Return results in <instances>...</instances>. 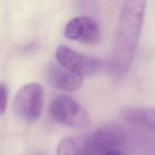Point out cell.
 <instances>
[{"instance_id": "cell-1", "label": "cell", "mask_w": 155, "mask_h": 155, "mask_svg": "<svg viewBox=\"0 0 155 155\" xmlns=\"http://www.w3.org/2000/svg\"><path fill=\"white\" fill-rule=\"evenodd\" d=\"M49 114L56 123L67 127L83 129L90 124L85 109L68 95H60L53 98L49 106Z\"/></svg>"}, {"instance_id": "cell-7", "label": "cell", "mask_w": 155, "mask_h": 155, "mask_svg": "<svg viewBox=\"0 0 155 155\" xmlns=\"http://www.w3.org/2000/svg\"><path fill=\"white\" fill-rule=\"evenodd\" d=\"M57 155H79L78 145L76 139L72 138L62 139L58 145Z\"/></svg>"}, {"instance_id": "cell-8", "label": "cell", "mask_w": 155, "mask_h": 155, "mask_svg": "<svg viewBox=\"0 0 155 155\" xmlns=\"http://www.w3.org/2000/svg\"><path fill=\"white\" fill-rule=\"evenodd\" d=\"M8 102V89L3 83L0 84V116L5 113Z\"/></svg>"}, {"instance_id": "cell-4", "label": "cell", "mask_w": 155, "mask_h": 155, "mask_svg": "<svg viewBox=\"0 0 155 155\" xmlns=\"http://www.w3.org/2000/svg\"><path fill=\"white\" fill-rule=\"evenodd\" d=\"M64 35L71 40L86 44H95L99 40L100 31L96 23L89 17L74 18L64 29Z\"/></svg>"}, {"instance_id": "cell-6", "label": "cell", "mask_w": 155, "mask_h": 155, "mask_svg": "<svg viewBox=\"0 0 155 155\" xmlns=\"http://www.w3.org/2000/svg\"><path fill=\"white\" fill-rule=\"evenodd\" d=\"M121 117L130 124L147 128H154V110L143 107L124 106L120 110Z\"/></svg>"}, {"instance_id": "cell-2", "label": "cell", "mask_w": 155, "mask_h": 155, "mask_svg": "<svg viewBox=\"0 0 155 155\" xmlns=\"http://www.w3.org/2000/svg\"><path fill=\"white\" fill-rule=\"evenodd\" d=\"M44 106L43 88L38 83L23 86L15 95L14 111L19 119L33 122L40 117Z\"/></svg>"}, {"instance_id": "cell-5", "label": "cell", "mask_w": 155, "mask_h": 155, "mask_svg": "<svg viewBox=\"0 0 155 155\" xmlns=\"http://www.w3.org/2000/svg\"><path fill=\"white\" fill-rule=\"evenodd\" d=\"M47 83L55 89L67 92H74L80 89L83 83V77L77 76L60 64L51 63L45 72Z\"/></svg>"}, {"instance_id": "cell-3", "label": "cell", "mask_w": 155, "mask_h": 155, "mask_svg": "<svg viewBox=\"0 0 155 155\" xmlns=\"http://www.w3.org/2000/svg\"><path fill=\"white\" fill-rule=\"evenodd\" d=\"M55 56L61 66L81 77L94 74L100 68V62L97 59L77 52L66 45H59Z\"/></svg>"}, {"instance_id": "cell-9", "label": "cell", "mask_w": 155, "mask_h": 155, "mask_svg": "<svg viewBox=\"0 0 155 155\" xmlns=\"http://www.w3.org/2000/svg\"><path fill=\"white\" fill-rule=\"evenodd\" d=\"M104 155H125L123 152H121L120 150H114V151H110L106 153Z\"/></svg>"}]
</instances>
